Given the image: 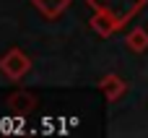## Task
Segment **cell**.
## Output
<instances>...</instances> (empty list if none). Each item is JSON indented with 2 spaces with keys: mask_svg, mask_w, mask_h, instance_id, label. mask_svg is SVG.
<instances>
[{
  "mask_svg": "<svg viewBox=\"0 0 148 138\" xmlns=\"http://www.w3.org/2000/svg\"><path fill=\"white\" fill-rule=\"evenodd\" d=\"M0 68L5 70V76H10V78H21V76L29 73V57H26L23 52H18V50H10V52L3 57Z\"/></svg>",
  "mask_w": 148,
  "mask_h": 138,
  "instance_id": "6da1fadb",
  "label": "cell"
},
{
  "mask_svg": "<svg viewBox=\"0 0 148 138\" xmlns=\"http://www.w3.org/2000/svg\"><path fill=\"white\" fill-rule=\"evenodd\" d=\"M101 89H104V94L114 102V99H120V94L125 91V83H122L117 76H107V78L101 81Z\"/></svg>",
  "mask_w": 148,
  "mask_h": 138,
  "instance_id": "7a4b0ae2",
  "label": "cell"
},
{
  "mask_svg": "<svg viewBox=\"0 0 148 138\" xmlns=\"http://www.w3.org/2000/svg\"><path fill=\"white\" fill-rule=\"evenodd\" d=\"M127 47L133 50V52H143L148 47V34L143 29H133L130 31V37H127Z\"/></svg>",
  "mask_w": 148,
  "mask_h": 138,
  "instance_id": "3957f363",
  "label": "cell"
},
{
  "mask_svg": "<svg viewBox=\"0 0 148 138\" xmlns=\"http://www.w3.org/2000/svg\"><path fill=\"white\" fill-rule=\"evenodd\" d=\"M36 3V8H42L47 16H57L65 5H68V0H34Z\"/></svg>",
  "mask_w": 148,
  "mask_h": 138,
  "instance_id": "277c9868",
  "label": "cell"
}]
</instances>
